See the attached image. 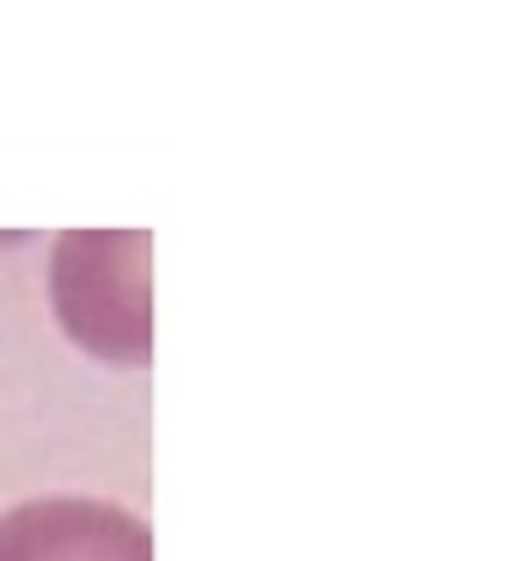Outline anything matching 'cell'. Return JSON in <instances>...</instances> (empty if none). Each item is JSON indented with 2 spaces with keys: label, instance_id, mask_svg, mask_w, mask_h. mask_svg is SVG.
I'll use <instances>...</instances> for the list:
<instances>
[{
  "label": "cell",
  "instance_id": "6da1fadb",
  "mask_svg": "<svg viewBox=\"0 0 522 561\" xmlns=\"http://www.w3.org/2000/svg\"><path fill=\"white\" fill-rule=\"evenodd\" d=\"M0 561H153V535L115 502L44 496L0 513Z\"/></svg>",
  "mask_w": 522,
  "mask_h": 561
}]
</instances>
